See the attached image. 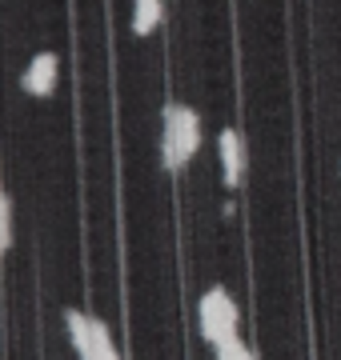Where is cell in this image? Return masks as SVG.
<instances>
[{
    "label": "cell",
    "instance_id": "6da1fadb",
    "mask_svg": "<svg viewBox=\"0 0 341 360\" xmlns=\"http://www.w3.org/2000/svg\"><path fill=\"white\" fill-rule=\"evenodd\" d=\"M201 148V116L189 104H169L161 120V165L181 172Z\"/></svg>",
    "mask_w": 341,
    "mask_h": 360
},
{
    "label": "cell",
    "instance_id": "7a4b0ae2",
    "mask_svg": "<svg viewBox=\"0 0 341 360\" xmlns=\"http://www.w3.org/2000/svg\"><path fill=\"white\" fill-rule=\"evenodd\" d=\"M237 321H241V312H237V300L225 292L221 284H213L209 292L197 300V324H201V336L209 340L213 348L221 345L225 336L237 333Z\"/></svg>",
    "mask_w": 341,
    "mask_h": 360
},
{
    "label": "cell",
    "instance_id": "3957f363",
    "mask_svg": "<svg viewBox=\"0 0 341 360\" xmlns=\"http://www.w3.org/2000/svg\"><path fill=\"white\" fill-rule=\"evenodd\" d=\"M56 80H61V56L56 52H37L20 72V89L28 96H53Z\"/></svg>",
    "mask_w": 341,
    "mask_h": 360
},
{
    "label": "cell",
    "instance_id": "277c9868",
    "mask_svg": "<svg viewBox=\"0 0 341 360\" xmlns=\"http://www.w3.org/2000/svg\"><path fill=\"white\" fill-rule=\"evenodd\" d=\"M217 153H221V176H225V188H237L241 176H245V141L237 129H225L217 136Z\"/></svg>",
    "mask_w": 341,
    "mask_h": 360
},
{
    "label": "cell",
    "instance_id": "5b68a950",
    "mask_svg": "<svg viewBox=\"0 0 341 360\" xmlns=\"http://www.w3.org/2000/svg\"><path fill=\"white\" fill-rule=\"evenodd\" d=\"M161 16H165L161 0H132V32H137V37H149V32H157Z\"/></svg>",
    "mask_w": 341,
    "mask_h": 360
},
{
    "label": "cell",
    "instance_id": "8992f818",
    "mask_svg": "<svg viewBox=\"0 0 341 360\" xmlns=\"http://www.w3.org/2000/svg\"><path fill=\"white\" fill-rule=\"evenodd\" d=\"M80 360H120L117 345H113V333H108L105 321H92V348L80 352Z\"/></svg>",
    "mask_w": 341,
    "mask_h": 360
},
{
    "label": "cell",
    "instance_id": "52a82bcc",
    "mask_svg": "<svg viewBox=\"0 0 341 360\" xmlns=\"http://www.w3.org/2000/svg\"><path fill=\"white\" fill-rule=\"evenodd\" d=\"M217 360H257L249 352V345L241 340V333H233V336H225L221 345H217Z\"/></svg>",
    "mask_w": 341,
    "mask_h": 360
},
{
    "label": "cell",
    "instance_id": "ba28073f",
    "mask_svg": "<svg viewBox=\"0 0 341 360\" xmlns=\"http://www.w3.org/2000/svg\"><path fill=\"white\" fill-rule=\"evenodd\" d=\"M0 248H13V196H0Z\"/></svg>",
    "mask_w": 341,
    "mask_h": 360
}]
</instances>
